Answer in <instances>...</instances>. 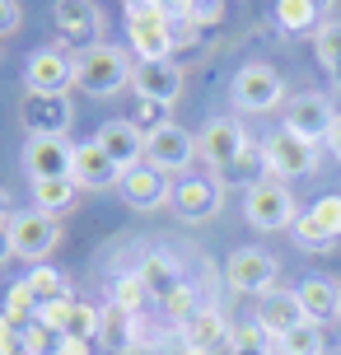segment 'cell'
<instances>
[{"label":"cell","mask_w":341,"mask_h":355,"mask_svg":"<svg viewBox=\"0 0 341 355\" xmlns=\"http://www.w3.org/2000/svg\"><path fill=\"white\" fill-rule=\"evenodd\" d=\"M0 225H10V211H5V192H0Z\"/></svg>","instance_id":"cell-43"},{"label":"cell","mask_w":341,"mask_h":355,"mask_svg":"<svg viewBox=\"0 0 341 355\" xmlns=\"http://www.w3.org/2000/svg\"><path fill=\"white\" fill-rule=\"evenodd\" d=\"M276 257L262 248H238L229 252V262H225V281H229V290H238V295H267V290H276Z\"/></svg>","instance_id":"cell-8"},{"label":"cell","mask_w":341,"mask_h":355,"mask_svg":"<svg viewBox=\"0 0 341 355\" xmlns=\"http://www.w3.org/2000/svg\"><path fill=\"white\" fill-rule=\"evenodd\" d=\"M145 159L155 164V168H164V173H182L187 164L197 159V136L182 131L178 122H164L159 131L145 136Z\"/></svg>","instance_id":"cell-9"},{"label":"cell","mask_w":341,"mask_h":355,"mask_svg":"<svg viewBox=\"0 0 341 355\" xmlns=\"http://www.w3.org/2000/svg\"><path fill=\"white\" fill-rule=\"evenodd\" d=\"M131 75H136V66L126 61V52H117L108 42H98V47L75 56V85L85 89V94H94V98L122 94V89L131 85Z\"/></svg>","instance_id":"cell-1"},{"label":"cell","mask_w":341,"mask_h":355,"mask_svg":"<svg viewBox=\"0 0 341 355\" xmlns=\"http://www.w3.org/2000/svg\"><path fill=\"white\" fill-rule=\"evenodd\" d=\"M24 24V10H19V0H0V37H10Z\"/></svg>","instance_id":"cell-40"},{"label":"cell","mask_w":341,"mask_h":355,"mask_svg":"<svg viewBox=\"0 0 341 355\" xmlns=\"http://www.w3.org/2000/svg\"><path fill=\"white\" fill-rule=\"evenodd\" d=\"M131 89L150 98V103L173 107L182 98V71L173 61H136V75H131Z\"/></svg>","instance_id":"cell-17"},{"label":"cell","mask_w":341,"mask_h":355,"mask_svg":"<svg viewBox=\"0 0 341 355\" xmlns=\"http://www.w3.org/2000/svg\"><path fill=\"white\" fill-rule=\"evenodd\" d=\"M304 322H308L304 318V304H299L295 290H267L262 304H257V327L271 332V337H286V332L304 327Z\"/></svg>","instance_id":"cell-20"},{"label":"cell","mask_w":341,"mask_h":355,"mask_svg":"<svg viewBox=\"0 0 341 355\" xmlns=\"http://www.w3.org/2000/svg\"><path fill=\"white\" fill-rule=\"evenodd\" d=\"M276 24L286 33H318L323 28V10L313 0H276Z\"/></svg>","instance_id":"cell-25"},{"label":"cell","mask_w":341,"mask_h":355,"mask_svg":"<svg viewBox=\"0 0 341 355\" xmlns=\"http://www.w3.org/2000/svg\"><path fill=\"white\" fill-rule=\"evenodd\" d=\"M267 150H257V145H248V150H243V155H238V164H234L229 173V182H248V187H257V182H267Z\"/></svg>","instance_id":"cell-31"},{"label":"cell","mask_w":341,"mask_h":355,"mask_svg":"<svg viewBox=\"0 0 341 355\" xmlns=\"http://www.w3.org/2000/svg\"><path fill=\"white\" fill-rule=\"evenodd\" d=\"M308 215H313V225H318L332 243H341V196H318Z\"/></svg>","instance_id":"cell-32"},{"label":"cell","mask_w":341,"mask_h":355,"mask_svg":"<svg viewBox=\"0 0 341 355\" xmlns=\"http://www.w3.org/2000/svg\"><path fill=\"white\" fill-rule=\"evenodd\" d=\"M276 346H281V355H323L327 351L323 327H313V322L295 327V332H286V337H276Z\"/></svg>","instance_id":"cell-30"},{"label":"cell","mask_w":341,"mask_h":355,"mask_svg":"<svg viewBox=\"0 0 341 355\" xmlns=\"http://www.w3.org/2000/svg\"><path fill=\"white\" fill-rule=\"evenodd\" d=\"M126 42L141 61H168L173 56V19L164 10H126Z\"/></svg>","instance_id":"cell-2"},{"label":"cell","mask_w":341,"mask_h":355,"mask_svg":"<svg viewBox=\"0 0 341 355\" xmlns=\"http://www.w3.org/2000/svg\"><path fill=\"white\" fill-rule=\"evenodd\" d=\"M117 192L126 196V206L155 211V206H164V201L173 196V182H168L164 168H155V164L145 159V164H136V168H126V173L117 178Z\"/></svg>","instance_id":"cell-15"},{"label":"cell","mask_w":341,"mask_h":355,"mask_svg":"<svg viewBox=\"0 0 341 355\" xmlns=\"http://www.w3.org/2000/svg\"><path fill=\"white\" fill-rule=\"evenodd\" d=\"M131 122H136L145 136H150V131H159V126L168 122V107H164V103H150V98H141V107H136V117H131Z\"/></svg>","instance_id":"cell-39"},{"label":"cell","mask_w":341,"mask_h":355,"mask_svg":"<svg viewBox=\"0 0 341 355\" xmlns=\"http://www.w3.org/2000/svg\"><path fill=\"white\" fill-rule=\"evenodd\" d=\"M229 355H271L267 337H262V327L257 322H243V327H234V346Z\"/></svg>","instance_id":"cell-35"},{"label":"cell","mask_w":341,"mask_h":355,"mask_svg":"<svg viewBox=\"0 0 341 355\" xmlns=\"http://www.w3.org/2000/svg\"><path fill=\"white\" fill-rule=\"evenodd\" d=\"M243 215H248L252 230H286V225H295L299 215H295V196L286 192V182H257V187H248V196H243Z\"/></svg>","instance_id":"cell-5"},{"label":"cell","mask_w":341,"mask_h":355,"mask_svg":"<svg viewBox=\"0 0 341 355\" xmlns=\"http://www.w3.org/2000/svg\"><path fill=\"white\" fill-rule=\"evenodd\" d=\"M159 304H164V313H168L173 322H187V318H197V313H201L197 290H192V285H178V290H173V295H164Z\"/></svg>","instance_id":"cell-33"},{"label":"cell","mask_w":341,"mask_h":355,"mask_svg":"<svg viewBox=\"0 0 341 355\" xmlns=\"http://www.w3.org/2000/svg\"><path fill=\"white\" fill-rule=\"evenodd\" d=\"M10 243H15V257L42 266V257L61 243V225L47 211H19L10 215Z\"/></svg>","instance_id":"cell-3"},{"label":"cell","mask_w":341,"mask_h":355,"mask_svg":"<svg viewBox=\"0 0 341 355\" xmlns=\"http://www.w3.org/2000/svg\"><path fill=\"white\" fill-rule=\"evenodd\" d=\"M52 19L56 28H61V52L66 47H98V33H103V15H98V5L94 0H56L52 5Z\"/></svg>","instance_id":"cell-6"},{"label":"cell","mask_w":341,"mask_h":355,"mask_svg":"<svg viewBox=\"0 0 341 355\" xmlns=\"http://www.w3.org/2000/svg\"><path fill=\"white\" fill-rule=\"evenodd\" d=\"M98 327H103V309H94V304L85 300H75L71 304V313H66V327H61V337H71V341H98Z\"/></svg>","instance_id":"cell-27"},{"label":"cell","mask_w":341,"mask_h":355,"mask_svg":"<svg viewBox=\"0 0 341 355\" xmlns=\"http://www.w3.org/2000/svg\"><path fill=\"white\" fill-rule=\"evenodd\" d=\"M19 117L28 126V136H66L75 122V107L66 94H28Z\"/></svg>","instance_id":"cell-14"},{"label":"cell","mask_w":341,"mask_h":355,"mask_svg":"<svg viewBox=\"0 0 341 355\" xmlns=\"http://www.w3.org/2000/svg\"><path fill=\"white\" fill-rule=\"evenodd\" d=\"M262 150H267L271 178H304V173H313V168H318V145L290 136L286 126H281L271 141H262Z\"/></svg>","instance_id":"cell-11"},{"label":"cell","mask_w":341,"mask_h":355,"mask_svg":"<svg viewBox=\"0 0 341 355\" xmlns=\"http://www.w3.org/2000/svg\"><path fill=\"white\" fill-rule=\"evenodd\" d=\"M98 341L108 346L112 355H131L141 346V327H136V313H126L117 304L103 309V327H98Z\"/></svg>","instance_id":"cell-23"},{"label":"cell","mask_w":341,"mask_h":355,"mask_svg":"<svg viewBox=\"0 0 341 355\" xmlns=\"http://www.w3.org/2000/svg\"><path fill=\"white\" fill-rule=\"evenodd\" d=\"M248 145H252V141L243 136V126L234 122V117H211V122L201 126V136H197V155L211 164V168L229 173Z\"/></svg>","instance_id":"cell-7"},{"label":"cell","mask_w":341,"mask_h":355,"mask_svg":"<svg viewBox=\"0 0 341 355\" xmlns=\"http://www.w3.org/2000/svg\"><path fill=\"white\" fill-rule=\"evenodd\" d=\"M327 145H332V155L341 159V117H337V126H332V136H327Z\"/></svg>","instance_id":"cell-42"},{"label":"cell","mask_w":341,"mask_h":355,"mask_svg":"<svg viewBox=\"0 0 341 355\" xmlns=\"http://www.w3.org/2000/svg\"><path fill=\"white\" fill-rule=\"evenodd\" d=\"M24 85L28 94H66L75 85V61L61 47H42L24 61Z\"/></svg>","instance_id":"cell-10"},{"label":"cell","mask_w":341,"mask_h":355,"mask_svg":"<svg viewBox=\"0 0 341 355\" xmlns=\"http://www.w3.org/2000/svg\"><path fill=\"white\" fill-rule=\"evenodd\" d=\"M80 196V182L75 178H47V182H33V211H47V215H61L75 206Z\"/></svg>","instance_id":"cell-24"},{"label":"cell","mask_w":341,"mask_h":355,"mask_svg":"<svg viewBox=\"0 0 341 355\" xmlns=\"http://www.w3.org/2000/svg\"><path fill=\"white\" fill-rule=\"evenodd\" d=\"M168 201H173V211L182 220H211L220 211V201H225V182H216V178H182V182H173Z\"/></svg>","instance_id":"cell-18"},{"label":"cell","mask_w":341,"mask_h":355,"mask_svg":"<svg viewBox=\"0 0 341 355\" xmlns=\"http://www.w3.org/2000/svg\"><path fill=\"white\" fill-rule=\"evenodd\" d=\"M313 52L327 75H341V19H323V28L313 33Z\"/></svg>","instance_id":"cell-28"},{"label":"cell","mask_w":341,"mask_h":355,"mask_svg":"<svg viewBox=\"0 0 341 355\" xmlns=\"http://www.w3.org/2000/svg\"><path fill=\"white\" fill-rule=\"evenodd\" d=\"M24 168L33 182H47V178H75V150L66 136H33L28 150H24Z\"/></svg>","instance_id":"cell-13"},{"label":"cell","mask_w":341,"mask_h":355,"mask_svg":"<svg viewBox=\"0 0 341 355\" xmlns=\"http://www.w3.org/2000/svg\"><path fill=\"white\" fill-rule=\"evenodd\" d=\"M295 243H299V248H313V252H323V248H332V239H327L323 230H318V225H313V215H299V220H295Z\"/></svg>","instance_id":"cell-37"},{"label":"cell","mask_w":341,"mask_h":355,"mask_svg":"<svg viewBox=\"0 0 341 355\" xmlns=\"http://www.w3.org/2000/svg\"><path fill=\"white\" fill-rule=\"evenodd\" d=\"M332 126H337V112H332V103H327L323 94H299V98L286 107V131L299 136V141H308V145L327 141Z\"/></svg>","instance_id":"cell-12"},{"label":"cell","mask_w":341,"mask_h":355,"mask_svg":"<svg viewBox=\"0 0 341 355\" xmlns=\"http://www.w3.org/2000/svg\"><path fill=\"white\" fill-rule=\"evenodd\" d=\"M313 5H318V10H327V5H332V0H313Z\"/></svg>","instance_id":"cell-44"},{"label":"cell","mask_w":341,"mask_h":355,"mask_svg":"<svg viewBox=\"0 0 341 355\" xmlns=\"http://www.w3.org/2000/svg\"><path fill=\"white\" fill-rule=\"evenodd\" d=\"M234 107L238 112H271V107L286 98V80H281V71H271V66H262V61H248L243 71L234 75Z\"/></svg>","instance_id":"cell-4"},{"label":"cell","mask_w":341,"mask_h":355,"mask_svg":"<svg viewBox=\"0 0 341 355\" xmlns=\"http://www.w3.org/2000/svg\"><path fill=\"white\" fill-rule=\"evenodd\" d=\"M122 168L103 155V145L89 141V145H75V182L80 187H117Z\"/></svg>","instance_id":"cell-22"},{"label":"cell","mask_w":341,"mask_h":355,"mask_svg":"<svg viewBox=\"0 0 341 355\" xmlns=\"http://www.w3.org/2000/svg\"><path fill=\"white\" fill-rule=\"evenodd\" d=\"M94 141L103 145V155H108L122 173L136 168V164H145V131L131 122V117H112V122H103Z\"/></svg>","instance_id":"cell-16"},{"label":"cell","mask_w":341,"mask_h":355,"mask_svg":"<svg viewBox=\"0 0 341 355\" xmlns=\"http://www.w3.org/2000/svg\"><path fill=\"white\" fill-rule=\"evenodd\" d=\"M295 295L304 304V318L313 327H327V322L341 318V285L327 281V276H304V281L295 285Z\"/></svg>","instance_id":"cell-21"},{"label":"cell","mask_w":341,"mask_h":355,"mask_svg":"<svg viewBox=\"0 0 341 355\" xmlns=\"http://www.w3.org/2000/svg\"><path fill=\"white\" fill-rule=\"evenodd\" d=\"M15 257V243H10V225H0V262Z\"/></svg>","instance_id":"cell-41"},{"label":"cell","mask_w":341,"mask_h":355,"mask_svg":"<svg viewBox=\"0 0 341 355\" xmlns=\"http://www.w3.org/2000/svg\"><path fill=\"white\" fill-rule=\"evenodd\" d=\"M145 295H150V290H145V281H141V271H126L122 281H117V309H126V313H141L145 309Z\"/></svg>","instance_id":"cell-34"},{"label":"cell","mask_w":341,"mask_h":355,"mask_svg":"<svg viewBox=\"0 0 341 355\" xmlns=\"http://www.w3.org/2000/svg\"><path fill=\"white\" fill-rule=\"evenodd\" d=\"M24 285H28V295L37 300V309H42V304H56V300H71V285H66V276H61L56 266H33V271L24 276Z\"/></svg>","instance_id":"cell-26"},{"label":"cell","mask_w":341,"mask_h":355,"mask_svg":"<svg viewBox=\"0 0 341 355\" xmlns=\"http://www.w3.org/2000/svg\"><path fill=\"white\" fill-rule=\"evenodd\" d=\"M0 355H33V341H28V327H19L0 313Z\"/></svg>","instance_id":"cell-36"},{"label":"cell","mask_w":341,"mask_h":355,"mask_svg":"<svg viewBox=\"0 0 341 355\" xmlns=\"http://www.w3.org/2000/svg\"><path fill=\"white\" fill-rule=\"evenodd\" d=\"M225 346H234V332L220 318V309H201L197 318L182 322V351L187 355H220Z\"/></svg>","instance_id":"cell-19"},{"label":"cell","mask_w":341,"mask_h":355,"mask_svg":"<svg viewBox=\"0 0 341 355\" xmlns=\"http://www.w3.org/2000/svg\"><path fill=\"white\" fill-rule=\"evenodd\" d=\"M141 281H145V290L155 295V300H164V295H173L178 290V271H173V262L168 257H145V266H141Z\"/></svg>","instance_id":"cell-29"},{"label":"cell","mask_w":341,"mask_h":355,"mask_svg":"<svg viewBox=\"0 0 341 355\" xmlns=\"http://www.w3.org/2000/svg\"><path fill=\"white\" fill-rule=\"evenodd\" d=\"M220 15H225V0H192L182 24H192V28H206V24H220Z\"/></svg>","instance_id":"cell-38"}]
</instances>
